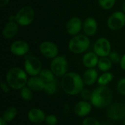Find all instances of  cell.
Returning a JSON list of instances; mask_svg holds the SVG:
<instances>
[{
  "label": "cell",
  "mask_w": 125,
  "mask_h": 125,
  "mask_svg": "<svg viewBox=\"0 0 125 125\" xmlns=\"http://www.w3.org/2000/svg\"><path fill=\"white\" fill-rule=\"evenodd\" d=\"M98 25L97 21L92 17L86 18L83 23V31L88 37L94 36L97 31Z\"/></svg>",
  "instance_id": "5bb4252c"
},
{
  "label": "cell",
  "mask_w": 125,
  "mask_h": 125,
  "mask_svg": "<svg viewBox=\"0 0 125 125\" xmlns=\"http://www.w3.org/2000/svg\"><path fill=\"white\" fill-rule=\"evenodd\" d=\"M1 88L4 93H8L10 92V86L7 84V83H5L4 81L1 82Z\"/></svg>",
  "instance_id": "d6a6232c"
},
{
  "label": "cell",
  "mask_w": 125,
  "mask_h": 125,
  "mask_svg": "<svg viewBox=\"0 0 125 125\" xmlns=\"http://www.w3.org/2000/svg\"><path fill=\"white\" fill-rule=\"evenodd\" d=\"M27 118L31 123L40 124L45 120L46 115L45 112L37 108L31 109L27 114Z\"/></svg>",
  "instance_id": "e0dca14e"
},
{
  "label": "cell",
  "mask_w": 125,
  "mask_h": 125,
  "mask_svg": "<svg viewBox=\"0 0 125 125\" xmlns=\"http://www.w3.org/2000/svg\"><path fill=\"white\" fill-rule=\"evenodd\" d=\"M45 122L48 125H56L58 123V119L55 115L50 114L46 116Z\"/></svg>",
  "instance_id": "f1b7e54d"
},
{
  "label": "cell",
  "mask_w": 125,
  "mask_h": 125,
  "mask_svg": "<svg viewBox=\"0 0 125 125\" xmlns=\"http://www.w3.org/2000/svg\"><path fill=\"white\" fill-rule=\"evenodd\" d=\"M90 46V40L86 34H78L73 37L68 42V49L75 54L86 52Z\"/></svg>",
  "instance_id": "277c9868"
},
{
  "label": "cell",
  "mask_w": 125,
  "mask_h": 125,
  "mask_svg": "<svg viewBox=\"0 0 125 125\" xmlns=\"http://www.w3.org/2000/svg\"><path fill=\"white\" fill-rule=\"evenodd\" d=\"M99 5L104 10H108L114 7L116 0H97Z\"/></svg>",
  "instance_id": "4316f807"
},
{
  "label": "cell",
  "mask_w": 125,
  "mask_h": 125,
  "mask_svg": "<svg viewBox=\"0 0 125 125\" xmlns=\"http://www.w3.org/2000/svg\"><path fill=\"white\" fill-rule=\"evenodd\" d=\"M10 0H0V6L1 7H6L9 2H10Z\"/></svg>",
  "instance_id": "e575fe53"
},
{
  "label": "cell",
  "mask_w": 125,
  "mask_h": 125,
  "mask_svg": "<svg viewBox=\"0 0 125 125\" xmlns=\"http://www.w3.org/2000/svg\"><path fill=\"white\" fill-rule=\"evenodd\" d=\"M114 79V75L110 72H105L100 75L97 79V83L99 86H107Z\"/></svg>",
  "instance_id": "603a6c76"
},
{
  "label": "cell",
  "mask_w": 125,
  "mask_h": 125,
  "mask_svg": "<svg viewBox=\"0 0 125 125\" xmlns=\"http://www.w3.org/2000/svg\"><path fill=\"white\" fill-rule=\"evenodd\" d=\"M10 51L12 53V54L16 56H26L29 51V45L25 40H15L11 43Z\"/></svg>",
  "instance_id": "7c38bea8"
},
{
  "label": "cell",
  "mask_w": 125,
  "mask_h": 125,
  "mask_svg": "<svg viewBox=\"0 0 125 125\" xmlns=\"http://www.w3.org/2000/svg\"></svg>",
  "instance_id": "ab89813d"
},
{
  "label": "cell",
  "mask_w": 125,
  "mask_h": 125,
  "mask_svg": "<svg viewBox=\"0 0 125 125\" xmlns=\"http://www.w3.org/2000/svg\"><path fill=\"white\" fill-rule=\"evenodd\" d=\"M20 95L24 100L29 101L33 98V91L28 86H25L20 90Z\"/></svg>",
  "instance_id": "484cf974"
},
{
  "label": "cell",
  "mask_w": 125,
  "mask_h": 125,
  "mask_svg": "<svg viewBox=\"0 0 125 125\" xmlns=\"http://www.w3.org/2000/svg\"><path fill=\"white\" fill-rule=\"evenodd\" d=\"M7 122L6 121H4L1 117L0 118V125H7Z\"/></svg>",
  "instance_id": "d590c367"
},
{
  "label": "cell",
  "mask_w": 125,
  "mask_h": 125,
  "mask_svg": "<svg viewBox=\"0 0 125 125\" xmlns=\"http://www.w3.org/2000/svg\"><path fill=\"white\" fill-rule=\"evenodd\" d=\"M93 50L99 57L108 56L111 52V44L107 38L100 37L95 41Z\"/></svg>",
  "instance_id": "30bf717a"
},
{
  "label": "cell",
  "mask_w": 125,
  "mask_h": 125,
  "mask_svg": "<svg viewBox=\"0 0 125 125\" xmlns=\"http://www.w3.org/2000/svg\"><path fill=\"white\" fill-rule=\"evenodd\" d=\"M38 76L45 82L48 83L55 81V75L51 70L48 69H42Z\"/></svg>",
  "instance_id": "cb8c5ba5"
},
{
  "label": "cell",
  "mask_w": 125,
  "mask_h": 125,
  "mask_svg": "<svg viewBox=\"0 0 125 125\" xmlns=\"http://www.w3.org/2000/svg\"><path fill=\"white\" fill-rule=\"evenodd\" d=\"M82 125H101L100 123L94 118L86 117L82 122Z\"/></svg>",
  "instance_id": "4dcf8cb0"
},
{
  "label": "cell",
  "mask_w": 125,
  "mask_h": 125,
  "mask_svg": "<svg viewBox=\"0 0 125 125\" xmlns=\"http://www.w3.org/2000/svg\"><path fill=\"white\" fill-rule=\"evenodd\" d=\"M108 27L113 31H117L125 26V13L123 11H116L112 13L108 21Z\"/></svg>",
  "instance_id": "9c48e42d"
},
{
  "label": "cell",
  "mask_w": 125,
  "mask_h": 125,
  "mask_svg": "<svg viewBox=\"0 0 125 125\" xmlns=\"http://www.w3.org/2000/svg\"><path fill=\"white\" fill-rule=\"evenodd\" d=\"M124 104H125V103H124Z\"/></svg>",
  "instance_id": "f35d334b"
},
{
  "label": "cell",
  "mask_w": 125,
  "mask_h": 125,
  "mask_svg": "<svg viewBox=\"0 0 125 125\" xmlns=\"http://www.w3.org/2000/svg\"><path fill=\"white\" fill-rule=\"evenodd\" d=\"M56 90H57V83H56V80L51 82L45 83V87L43 89L45 94L48 95H53L56 93Z\"/></svg>",
  "instance_id": "d4e9b609"
},
{
  "label": "cell",
  "mask_w": 125,
  "mask_h": 125,
  "mask_svg": "<svg viewBox=\"0 0 125 125\" xmlns=\"http://www.w3.org/2000/svg\"><path fill=\"white\" fill-rule=\"evenodd\" d=\"M82 62L84 67L86 68H94L97 66L99 56L94 51H89L83 55Z\"/></svg>",
  "instance_id": "ac0fdd59"
},
{
  "label": "cell",
  "mask_w": 125,
  "mask_h": 125,
  "mask_svg": "<svg viewBox=\"0 0 125 125\" xmlns=\"http://www.w3.org/2000/svg\"><path fill=\"white\" fill-rule=\"evenodd\" d=\"M112 62L108 56L105 57H100L99 62L97 64V67L99 70L103 73L105 72H109V70L112 67Z\"/></svg>",
  "instance_id": "44dd1931"
},
{
  "label": "cell",
  "mask_w": 125,
  "mask_h": 125,
  "mask_svg": "<svg viewBox=\"0 0 125 125\" xmlns=\"http://www.w3.org/2000/svg\"><path fill=\"white\" fill-rule=\"evenodd\" d=\"M119 64H120V67L125 71V53L122 56Z\"/></svg>",
  "instance_id": "836d02e7"
},
{
  "label": "cell",
  "mask_w": 125,
  "mask_h": 125,
  "mask_svg": "<svg viewBox=\"0 0 125 125\" xmlns=\"http://www.w3.org/2000/svg\"><path fill=\"white\" fill-rule=\"evenodd\" d=\"M15 21L19 26H27L33 23L35 18V12L32 7L26 5L21 7L15 15Z\"/></svg>",
  "instance_id": "5b68a950"
},
{
  "label": "cell",
  "mask_w": 125,
  "mask_h": 125,
  "mask_svg": "<svg viewBox=\"0 0 125 125\" xmlns=\"http://www.w3.org/2000/svg\"><path fill=\"white\" fill-rule=\"evenodd\" d=\"M83 23L81 19L78 17L71 18L66 24V31L68 34L72 37L79 34L83 29Z\"/></svg>",
  "instance_id": "4fadbf2b"
},
{
  "label": "cell",
  "mask_w": 125,
  "mask_h": 125,
  "mask_svg": "<svg viewBox=\"0 0 125 125\" xmlns=\"http://www.w3.org/2000/svg\"><path fill=\"white\" fill-rule=\"evenodd\" d=\"M17 116V109L15 107L11 106L7 108L2 114L1 118L7 122H12Z\"/></svg>",
  "instance_id": "7402d4cb"
},
{
  "label": "cell",
  "mask_w": 125,
  "mask_h": 125,
  "mask_svg": "<svg viewBox=\"0 0 125 125\" xmlns=\"http://www.w3.org/2000/svg\"><path fill=\"white\" fill-rule=\"evenodd\" d=\"M92 107V105L91 103H89L86 100H82L75 105L74 108V112L75 115L79 117H85L90 114Z\"/></svg>",
  "instance_id": "2e32d148"
},
{
  "label": "cell",
  "mask_w": 125,
  "mask_h": 125,
  "mask_svg": "<svg viewBox=\"0 0 125 125\" xmlns=\"http://www.w3.org/2000/svg\"><path fill=\"white\" fill-rule=\"evenodd\" d=\"M92 92H90V90L87 89H83L81 92L80 93L81 97L84 100H90L91 99V97H92Z\"/></svg>",
  "instance_id": "1f68e13d"
},
{
  "label": "cell",
  "mask_w": 125,
  "mask_h": 125,
  "mask_svg": "<svg viewBox=\"0 0 125 125\" xmlns=\"http://www.w3.org/2000/svg\"><path fill=\"white\" fill-rule=\"evenodd\" d=\"M83 78L74 72L67 73L62 77L61 86L63 91L69 95H76L81 92L84 89Z\"/></svg>",
  "instance_id": "6da1fadb"
},
{
  "label": "cell",
  "mask_w": 125,
  "mask_h": 125,
  "mask_svg": "<svg viewBox=\"0 0 125 125\" xmlns=\"http://www.w3.org/2000/svg\"><path fill=\"white\" fill-rule=\"evenodd\" d=\"M124 125H125V118L124 119Z\"/></svg>",
  "instance_id": "74e56055"
},
{
  "label": "cell",
  "mask_w": 125,
  "mask_h": 125,
  "mask_svg": "<svg viewBox=\"0 0 125 125\" xmlns=\"http://www.w3.org/2000/svg\"><path fill=\"white\" fill-rule=\"evenodd\" d=\"M117 90L122 95H125V78H121L117 83Z\"/></svg>",
  "instance_id": "f546056e"
},
{
  "label": "cell",
  "mask_w": 125,
  "mask_h": 125,
  "mask_svg": "<svg viewBox=\"0 0 125 125\" xmlns=\"http://www.w3.org/2000/svg\"><path fill=\"white\" fill-rule=\"evenodd\" d=\"M39 51L42 56L48 59H53L59 56L58 46L51 41H44L41 42L39 46Z\"/></svg>",
  "instance_id": "8fae6325"
},
{
  "label": "cell",
  "mask_w": 125,
  "mask_h": 125,
  "mask_svg": "<svg viewBox=\"0 0 125 125\" xmlns=\"http://www.w3.org/2000/svg\"><path fill=\"white\" fill-rule=\"evenodd\" d=\"M107 116L113 121H120L125 118V104L122 103H114L111 104L107 108Z\"/></svg>",
  "instance_id": "ba28073f"
},
{
  "label": "cell",
  "mask_w": 125,
  "mask_h": 125,
  "mask_svg": "<svg viewBox=\"0 0 125 125\" xmlns=\"http://www.w3.org/2000/svg\"><path fill=\"white\" fill-rule=\"evenodd\" d=\"M113 99V93L111 89L107 86H99L92 91L90 103L97 108H108Z\"/></svg>",
  "instance_id": "7a4b0ae2"
},
{
  "label": "cell",
  "mask_w": 125,
  "mask_h": 125,
  "mask_svg": "<svg viewBox=\"0 0 125 125\" xmlns=\"http://www.w3.org/2000/svg\"><path fill=\"white\" fill-rule=\"evenodd\" d=\"M27 75L24 70L20 67H12L6 75V82L12 89L21 90L27 86L29 80Z\"/></svg>",
  "instance_id": "3957f363"
},
{
  "label": "cell",
  "mask_w": 125,
  "mask_h": 125,
  "mask_svg": "<svg viewBox=\"0 0 125 125\" xmlns=\"http://www.w3.org/2000/svg\"><path fill=\"white\" fill-rule=\"evenodd\" d=\"M122 10H123V12L125 13V1L123 2V4H122Z\"/></svg>",
  "instance_id": "8d00e7d4"
},
{
  "label": "cell",
  "mask_w": 125,
  "mask_h": 125,
  "mask_svg": "<svg viewBox=\"0 0 125 125\" xmlns=\"http://www.w3.org/2000/svg\"><path fill=\"white\" fill-rule=\"evenodd\" d=\"M68 62L64 56H57L50 64V70L56 77L62 78L68 71Z\"/></svg>",
  "instance_id": "8992f818"
},
{
  "label": "cell",
  "mask_w": 125,
  "mask_h": 125,
  "mask_svg": "<svg viewBox=\"0 0 125 125\" xmlns=\"http://www.w3.org/2000/svg\"><path fill=\"white\" fill-rule=\"evenodd\" d=\"M41 61L33 54L25 56L24 70L30 76H37L42 70Z\"/></svg>",
  "instance_id": "52a82bcc"
},
{
  "label": "cell",
  "mask_w": 125,
  "mask_h": 125,
  "mask_svg": "<svg viewBox=\"0 0 125 125\" xmlns=\"http://www.w3.org/2000/svg\"><path fill=\"white\" fill-rule=\"evenodd\" d=\"M108 57L110 58L111 62L113 63H115V64L120 63V61L122 59V56H120V54L117 51H111V53L109 54Z\"/></svg>",
  "instance_id": "83f0119b"
},
{
  "label": "cell",
  "mask_w": 125,
  "mask_h": 125,
  "mask_svg": "<svg viewBox=\"0 0 125 125\" xmlns=\"http://www.w3.org/2000/svg\"><path fill=\"white\" fill-rule=\"evenodd\" d=\"M19 25L16 21H10L4 25L2 29V36L4 39H12L13 38L18 32Z\"/></svg>",
  "instance_id": "9a60e30c"
},
{
  "label": "cell",
  "mask_w": 125,
  "mask_h": 125,
  "mask_svg": "<svg viewBox=\"0 0 125 125\" xmlns=\"http://www.w3.org/2000/svg\"><path fill=\"white\" fill-rule=\"evenodd\" d=\"M45 83L38 76H31L27 82V86L33 92L43 91Z\"/></svg>",
  "instance_id": "ffe728a7"
},
{
  "label": "cell",
  "mask_w": 125,
  "mask_h": 125,
  "mask_svg": "<svg viewBox=\"0 0 125 125\" xmlns=\"http://www.w3.org/2000/svg\"><path fill=\"white\" fill-rule=\"evenodd\" d=\"M82 78L86 85L92 86L97 81L99 76L97 71L94 68H87V70L84 72Z\"/></svg>",
  "instance_id": "d6986e66"
}]
</instances>
